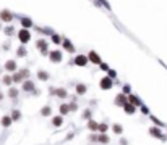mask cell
I'll use <instances>...</instances> for the list:
<instances>
[{"label":"cell","instance_id":"1","mask_svg":"<svg viewBox=\"0 0 167 145\" xmlns=\"http://www.w3.org/2000/svg\"><path fill=\"white\" fill-rule=\"evenodd\" d=\"M151 134V137H154V139H159V140H162V142H166L167 140V137L162 134V131H161V128H157V126H151L149 128V131H148Z\"/></svg>","mask_w":167,"mask_h":145},{"label":"cell","instance_id":"2","mask_svg":"<svg viewBox=\"0 0 167 145\" xmlns=\"http://www.w3.org/2000/svg\"><path fill=\"white\" fill-rule=\"evenodd\" d=\"M99 86H101L102 90H110L112 87H114V81H112V77L105 76L101 79V82H99Z\"/></svg>","mask_w":167,"mask_h":145},{"label":"cell","instance_id":"3","mask_svg":"<svg viewBox=\"0 0 167 145\" xmlns=\"http://www.w3.org/2000/svg\"><path fill=\"white\" fill-rule=\"evenodd\" d=\"M114 103L117 105V107H122L123 108L127 103H128V95H125V93H118V95L115 97Z\"/></svg>","mask_w":167,"mask_h":145},{"label":"cell","instance_id":"4","mask_svg":"<svg viewBox=\"0 0 167 145\" xmlns=\"http://www.w3.org/2000/svg\"><path fill=\"white\" fill-rule=\"evenodd\" d=\"M18 39H20L21 44H26V42H29V39H31V34H29L28 29H21V31L18 32Z\"/></svg>","mask_w":167,"mask_h":145},{"label":"cell","instance_id":"5","mask_svg":"<svg viewBox=\"0 0 167 145\" xmlns=\"http://www.w3.org/2000/svg\"><path fill=\"white\" fill-rule=\"evenodd\" d=\"M88 58H89V61H91V63H94V65H101V63H102L101 56H99L98 53L94 52V50H93V52H89V55H88Z\"/></svg>","mask_w":167,"mask_h":145},{"label":"cell","instance_id":"6","mask_svg":"<svg viewBox=\"0 0 167 145\" xmlns=\"http://www.w3.org/2000/svg\"><path fill=\"white\" fill-rule=\"evenodd\" d=\"M49 55H50V61H54V63L62 61V52H59V50H54V52H50Z\"/></svg>","mask_w":167,"mask_h":145},{"label":"cell","instance_id":"7","mask_svg":"<svg viewBox=\"0 0 167 145\" xmlns=\"http://www.w3.org/2000/svg\"><path fill=\"white\" fill-rule=\"evenodd\" d=\"M23 90H25V92H34V90H36L34 82H31L29 79H26L25 82H23Z\"/></svg>","mask_w":167,"mask_h":145},{"label":"cell","instance_id":"8","mask_svg":"<svg viewBox=\"0 0 167 145\" xmlns=\"http://www.w3.org/2000/svg\"><path fill=\"white\" fill-rule=\"evenodd\" d=\"M88 61H89V58L84 56V55H78L76 58H75V65H76V66H84Z\"/></svg>","mask_w":167,"mask_h":145},{"label":"cell","instance_id":"9","mask_svg":"<svg viewBox=\"0 0 167 145\" xmlns=\"http://www.w3.org/2000/svg\"><path fill=\"white\" fill-rule=\"evenodd\" d=\"M128 102H130V103H133V105H135V107H141V100H139V97L138 95H135V93H130V95H128Z\"/></svg>","mask_w":167,"mask_h":145},{"label":"cell","instance_id":"10","mask_svg":"<svg viewBox=\"0 0 167 145\" xmlns=\"http://www.w3.org/2000/svg\"><path fill=\"white\" fill-rule=\"evenodd\" d=\"M88 129H89L91 132H98L99 131V123L94 119H89L88 121Z\"/></svg>","mask_w":167,"mask_h":145},{"label":"cell","instance_id":"11","mask_svg":"<svg viewBox=\"0 0 167 145\" xmlns=\"http://www.w3.org/2000/svg\"><path fill=\"white\" fill-rule=\"evenodd\" d=\"M55 97H59V98H67V97H68V92H67L65 87H59V89H55Z\"/></svg>","mask_w":167,"mask_h":145},{"label":"cell","instance_id":"12","mask_svg":"<svg viewBox=\"0 0 167 145\" xmlns=\"http://www.w3.org/2000/svg\"><path fill=\"white\" fill-rule=\"evenodd\" d=\"M136 108H138V107H135L133 103H130V102H128V103H127L125 107H123V111H125L127 114H135Z\"/></svg>","mask_w":167,"mask_h":145},{"label":"cell","instance_id":"13","mask_svg":"<svg viewBox=\"0 0 167 145\" xmlns=\"http://www.w3.org/2000/svg\"><path fill=\"white\" fill-rule=\"evenodd\" d=\"M5 69L10 71V72L16 71V61H15V60H8V61L5 63Z\"/></svg>","mask_w":167,"mask_h":145},{"label":"cell","instance_id":"14","mask_svg":"<svg viewBox=\"0 0 167 145\" xmlns=\"http://www.w3.org/2000/svg\"><path fill=\"white\" fill-rule=\"evenodd\" d=\"M0 123H2V126H4V128H10V126H11V123H15V121L11 119V116H2Z\"/></svg>","mask_w":167,"mask_h":145},{"label":"cell","instance_id":"15","mask_svg":"<svg viewBox=\"0 0 167 145\" xmlns=\"http://www.w3.org/2000/svg\"><path fill=\"white\" fill-rule=\"evenodd\" d=\"M0 18H2L4 21H11L13 20V15H11L8 10H2L0 11Z\"/></svg>","mask_w":167,"mask_h":145},{"label":"cell","instance_id":"16","mask_svg":"<svg viewBox=\"0 0 167 145\" xmlns=\"http://www.w3.org/2000/svg\"><path fill=\"white\" fill-rule=\"evenodd\" d=\"M59 111H60V114H62V116L68 114V113H70V103H62V105L59 107Z\"/></svg>","mask_w":167,"mask_h":145},{"label":"cell","instance_id":"17","mask_svg":"<svg viewBox=\"0 0 167 145\" xmlns=\"http://www.w3.org/2000/svg\"><path fill=\"white\" fill-rule=\"evenodd\" d=\"M52 124L55 126V128H60V126L63 124V116H62V114H59V116H54V118H52Z\"/></svg>","mask_w":167,"mask_h":145},{"label":"cell","instance_id":"18","mask_svg":"<svg viewBox=\"0 0 167 145\" xmlns=\"http://www.w3.org/2000/svg\"><path fill=\"white\" fill-rule=\"evenodd\" d=\"M41 114H42L44 118H49V116H52V107H49V105H45V107L41 110Z\"/></svg>","mask_w":167,"mask_h":145},{"label":"cell","instance_id":"19","mask_svg":"<svg viewBox=\"0 0 167 145\" xmlns=\"http://www.w3.org/2000/svg\"><path fill=\"white\" fill-rule=\"evenodd\" d=\"M36 45H38V48L44 53V55L47 53V42H45V40H38V44H36Z\"/></svg>","mask_w":167,"mask_h":145},{"label":"cell","instance_id":"20","mask_svg":"<svg viewBox=\"0 0 167 145\" xmlns=\"http://www.w3.org/2000/svg\"><path fill=\"white\" fill-rule=\"evenodd\" d=\"M76 95H84L86 93V90H88V87L84 86V84H76Z\"/></svg>","mask_w":167,"mask_h":145},{"label":"cell","instance_id":"21","mask_svg":"<svg viewBox=\"0 0 167 145\" xmlns=\"http://www.w3.org/2000/svg\"><path fill=\"white\" fill-rule=\"evenodd\" d=\"M63 48H65V50H67V52H70V53H75V47H73V45H71V42H70V40H63Z\"/></svg>","mask_w":167,"mask_h":145},{"label":"cell","instance_id":"22","mask_svg":"<svg viewBox=\"0 0 167 145\" xmlns=\"http://www.w3.org/2000/svg\"><path fill=\"white\" fill-rule=\"evenodd\" d=\"M107 131H109V124L107 123H99V134H107Z\"/></svg>","mask_w":167,"mask_h":145},{"label":"cell","instance_id":"23","mask_svg":"<svg viewBox=\"0 0 167 145\" xmlns=\"http://www.w3.org/2000/svg\"><path fill=\"white\" fill-rule=\"evenodd\" d=\"M112 131H114V134L120 135V134L123 132V126H122V124H118V123H117V124H114V126H112Z\"/></svg>","mask_w":167,"mask_h":145},{"label":"cell","instance_id":"24","mask_svg":"<svg viewBox=\"0 0 167 145\" xmlns=\"http://www.w3.org/2000/svg\"><path fill=\"white\" fill-rule=\"evenodd\" d=\"M21 24H23V29H28L33 26V21L29 18H21Z\"/></svg>","mask_w":167,"mask_h":145},{"label":"cell","instance_id":"25","mask_svg":"<svg viewBox=\"0 0 167 145\" xmlns=\"http://www.w3.org/2000/svg\"><path fill=\"white\" fill-rule=\"evenodd\" d=\"M109 142H110V139H109V135H107V134H99V144L107 145Z\"/></svg>","mask_w":167,"mask_h":145},{"label":"cell","instance_id":"26","mask_svg":"<svg viewBox=\"0 0 167 145\" xmlns=\"http://www.w3.org/2000/svg\"><path fill=\"white\" fill-rule=\"evenodd\" d=\"M10 116H11V119H13V121H20V119H21V111L15 108V110L11 111V114H10Z\"/></svg>","mask_w":167,"mask_h":145},{"label":"cell","instance_id":"27","mask_svg":"<svg viewBox=\"0 0 167 145\" xmlns=\"http://www.w3.org/2000/svg\"><path fill=\"white\" fill-rule=\"evenodd\" d=\"M18 93H20V92H18L16 87H10V90H8V97H10V98H13V100H15V98L18 97Z\"/></svg>","mask_w":167,"mask_h":145},{"label":"cell","instance_id":"28","mask_svg":"<svg viewBox=\"0 0 167 145\" xmlns=\"http://www.w3.org/2000/svg\"><path fill=\"white\" fill-rule=\"evenodd\" d=\"M93 111H91V108H86V110L83 111V119H86V121H89V119H93Z\"/></svg>","mask_w":167,"mask_h":145},{"label":"cell","instance_id":"29","mask_svg":"<svg viewBox=\"0 0 167 145\" xmlns=\"http://www.w3.org/2000/svg\"><path fill=\"white\" fill-rule=\"evenodd\" d=\"M151 121H153V123H154V126H157V128H162V126H164V123H162V121H159L156 116H153V114H151Z\"/></svg>","mask_w":167,"mask_h":145},{"label":"cell","instance_id":"30","mask_svg":"<svg viewBox=\"0 0 167 145\" xmlns=\"http://www.w3.org/2000/svg\"><path fill=\"white\" fill-rule=\"evenodd\" d=\"M38 77H39L41 81H47V79H49V74H47L45 71H39V72H38Z\"/></svg>","mask_w":167,"mask_h":145},{"label":"cell","instance_id":"31","mask_svg":"<svg viewBox=\"0 0 167 145\" xmlns=\"http://www.w3.org/2000/svg\"><path fill=\"white\" fill-rule=\"evenodd\" d=\"M4 84L5 86H11V84H13V76H5L4 77Z\"/></svg>","mask_w":167,"mask_h":145},{"label":"cell","instance_id":"32","mask_svg":"<svg viewBox=\"0 0 167 145\" xmlns=\"http://www.w3.org/2000/svg\"><path fill=\"white\" fill-rule=\"evenodd\" d=\"M16 55L18 56H25L26 55V48L25 47H20V48H18V52H16Z\"/></svg>","mask_w":167,"mask_h":145},{"label":"cell","instance_id":"33","mask_svg":"<svg viewBox=\"0 0 167 145\" xmlns=\"http://www.w3.org/2000/svg\"><path fill=\"white\" fill-rule=\"evenodd\" d=\"M76 110H78L76 102H71V103H70V111H76Z\"/></svg>","mask_w":167,"mask_h":145},{"label":"cell","instance_id":"34","mask_svg":"<svg viewBox=\"0 0 167 145\" xmlns=\"http://www.w3.org/2000/svg\"><path fill=\"white\" fill-rule=\"evenodd\" d=\"M52 42H54V44H60V36L52 34Z\"/></svg>","mask_w":167,"mask_h":145},{"label":"cell","instance_id":"35","mask_svg":"<svg viewBox=\"0 0 167 145\" xmlns=\"http://www.w3.org/2000/svg\"><path fill=\"white\" fill-rule=\"evenodd\" d=\"M141 113L143 114H149V108H148L146 105H141Z\"/></svg>","mask_w":167,"mask_h":145},{"label":"cell","instance_id":"36","mask_svg":"<svg viewBox=\"0 0 167 145\" xmlns=\"http://www.w3.org/2000/svg\"><path fill=\"white\" fill-rule=\"evenodd\" d=\"M13 31H15V29L11 28V26H8V28L5 29V34H7V36H13Z\"/></svg>","mask_w":167,"mask_h":145},{"label":"cell","instance_id":"37","mask_svg":"<svg viewBox=\"0 0 167 145\" xmlns=\"http://www.w3.org/2000/svg\"><path fill=\"white\" fill-rule=\"evenodd\" d=\"M89 140H91V142H99V135L91 134V135H89Z\"/></svg>","mask_w":167,"mask_h":145},{"label":"cell","instance_id":"38","mask_svg":"<svg viewBox=\"0 0 167 145\" xmlns=\"http://www.w3.org/2000/svg\"><path fill=\"white\" fill-rule=\"evenodd\" d=\"M122 93H125V95H130V93H132V92H130V86H128V84L123 86V92Z\"/></svg>","mask_w":167,"mask_h":145},{"label":"cell","instance_id":"39","mask_svg":"<svg viewBox=\"0 0 167 145\" xmlns=\"http://www.w3.org/2000/svg\"><path fill=\"white\" fill-rule=\"evenodd\" d=\"M99 66H101V69H102V71H110V69H109V65H105V63H101V65H99Z\"/></svg>","mask_w":167,"mask_h":145},{"label":"cell","instance_id":"40","mask_svg":"<svg viewBox=\"0 0 167 145\" xmlns=\"http://www.w3.org/2000/svg\"><path fill=\"white\" fill-rule=\"evenodd\" d=\"M109 77H112V79H114V77H115V71H112V69H110V71H109Z\"/></svg>","mask_w":167,"mask_h":145},{"label":"cell","instance_id":"41","mask_svg":"<svg viewBox=\"0 0 167 145\" xmlns=\"http://www.w3.org/2000/svg\"><path fill=\"white\" fill-rule=\"evenodd\" d=\"M120 145H128V142H127V139H120Z\"/></svg>","mask_w":167,"mask_h":145},{"label":"cell","instance_id":"42","mask_svg":"<svg viewBox=\"0 0 167 145\" xmlns=\"http://www.w3.org/2000/svg\"><path fill=\"white\" fill-rule=\"evenodd\" d=\"M73 137H75L73 134H68V135H67V140H71V139H73Z\"/></svg>","mask_w":167,"mask_h":145},{"label":"cell","instance_id":"43","mask_svg":"<svg viewBox=\"0 0 167 145\" xmlns=\"http://www.w3.org/2000/svg\"><path fill=\"white\" fill-rule=\"evenodd\" d=\"M2 98H4V93H2V92H0V100H2Z\"/></svg>","mask_w":167,"mask_h":145}]
</instances>
